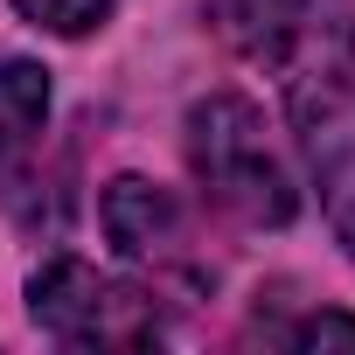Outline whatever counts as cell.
Instances as JSON below:
<instances>
[{"label": "cell", "mask_w": 355, "mask_h": 355, "mask_svg": "<svg viewBox=\"0 0 355 355\" xmlns=\"http://www.w3.org/2000/svg\"><path fill=\"white\" fill-rule=\"evenodd\" d=\"M279 77H286L293 132H300V153L313 167L320 209H327L341 251L355 258V0H341L334 21Z\"/></svg>", "instance_id": "obj_1"}, {"label": "cell", "mask_w": 355, "mask_h": 355, "mask_svg": "<svg viewBox=\"0 0 355 355\" xmlns=\"http://www.w3.org/2000/svg\"><path fill=\"white\" fill-rule=\"evenodd\" d=\"M189 167H196L202 196L251 230H279L300 209V182H293L265 112L237 91H216L189 112Z\"/></svg>", "instance_id": "obj_2"}, {"label": "cell", "mask_w": 355, "mask_h": 355, "mask_svg": "<svg viewBox=\"0 0 355 355\" xmlns=\"http://www.w3.org/2000/svg\"><path fill=\"white\" fill-rule=\"evenodd\" d=\"M28 313L63 348H160L153 286H125L84 258H49L28 279Z\"/></svg>", "instance_id": "obj_3"}, {"label": "cell", "mask_w": 355, "mask_h": 355, "mask_svg": "<svg viewBox=\"0 0 355 355\" xmlns=\"http://www.w3.org/2000/svg\"><path fill=\"white\" fill-rule=\"evenodd\" d=\"M105 230H112L119 258L153 279V293H160V286H182V293L209 286V265H202V251H196L189 209L174 202L160 182L119 174V182L105 189Z\"/></svg>", "instance_id": "obj_4"}, {"label": "cell", "mask_w": 355, "mask_h": 355, "mask_svg": "<svg viewBox=\"0 0 355 355\" xmlns=\"http://www.w3.org/2000/svg\"><path fill=\"white\" fill-rule=\"evenodd\" d=\"M341 0H209V28L258 70H286L327 21Z\"/></svg>", "instance_id": "obj_5"}, {"label": "cell", "mask_w": 355, "mask_h": 355, "mask_svg": "<svg viewBox=\"0 0 355 355\" xmlns=\"http://www.w3.org/2000/svg\"><path fill=\"white\" fill-rule=\"evenodd\" d=\"M49 132V70L42 63H0V196L21 209L42 167Z\"/></svg>", "instance_id": "obj_6"}, {"label": "cell", "mask_w": 355, "mask_h": 355, "mask_svg": "<svg viewBox=\"0 0 355 355\" xmlns=\"http://www.w3.org/2000/svg\"><path fill=\"white\" fill-rule=\"evenodd\" d=\"M15 15L49 35H91L112 21V0H15Z\"/></svg>", "instance_id": "obj_7"}, {"label": "cell", "mask_w": 355, "mask_h": 355, "mask_svg": "<svg viewBox=\"0 0 355 355\" xmlns=\"http://www.w3.org/2000/svg\"><path fill=\"white\" fill-rule=\"evenodd\" d=\"M286 341H293V348H327V341H348V348H355V313H306Z\"/></svg>", "instance_id": "obj_8"}]
</instances>
